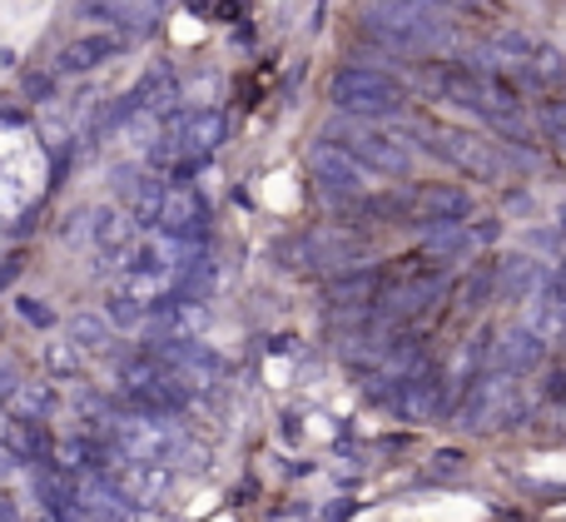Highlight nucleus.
<instances>
[{"mask_svg": "<svg viewBox=\"0 0 566 522\" xmlns=\"http://www.w3.org/2000/svg\"><path fill=\"white\" fill-rule=\"evenodd\" d=\"M45 364H50V374H75L80 368V354L70 344H50L45 348Z\"/></svg>", "mask_w": 566, "mask_h": 522, "instance_id": "6e6552de", "label": "nucleus"}, {"mask_svg": "<svg viewBox=\"0 0 566 522\" xmlns=\"http://www.w3.org/2000/svg\"><path fill=\"white\" fill-rule=\"evenodd\" d=\"M80 15L109 20V25H145L155 10H149V0H80Z\"/></svg>", "mask_w": 566, "mask_h": 522, "instance_id": "20e7f679", "label": "nucleus"}, {"mask_svg": "<svg viewBox=\"0 0 566 522\" xmlns=\"http://www.w3.org/2000/svg\"><path fill=\"white\" fill-rule=\"evenodd\" d=\"M95 229H99V209H75V215L65 219V229H60V239L65 244H95Z\"/></svg>", "mask_w": 566, "mask_h": 522, "instance_id": "423d86ee", "label": "nucleus"}, {"mask_svg": "<svg viewBox=\"0 0 566 522\" xmlns=\"http://www.w3.org/2000/svg\"><path fill=\"white\" fill-rule=\"evenodd\" d=\"M65 334H70V348H75V354H105L115 328H109V319L99 314V309H80V314L65 319Z\"/></svg>", "mask_w": 566, "mask_h": 522, "instance_id": "7ed1b4c3", "label": "nucleus"}, {"mask_svg": "<svg viewBox=\"0 0 566 522\" xmlns=\"http://www.w3.org/2000/svg\"><path fill=\"white\" fill-rule=\"evenodd\" d=\"M105 319H109V328H145L149 324V314H145V304L139 299H129V294H115L105 304Z\"/></svg>", "mask_w": 566, "mask_h": 522, "instance_id": "39448f33", "label": "nucleus"}, {"mask_svg": "<svg viewBox=\"0 0 566 522\" xmlns=\"http://www.w3.org/2000/svg\"><path fill=\"white\" fill-rule=\"evenodd\" d=\"M15 314L25 319L30 328H55V309H50L45 299H30V294H20V299H15Z\"/></svg>", "mask_w": 566, "mask_h": 522, "instance_id": "0eeeda50", "label": "nucleus"}, {"mask_svg": "<svg viewBox=\"0 0 566 522\" xmlns=\"http://www.w3.org/2000/svg\"><path fill=\"white\" fill-rule=\"evenodd\" d=\"M115 55H119V35H115V30H90V35L70 40V45L55 55V65H50V70H55V75H65V80L70 75H95V70L105 65V60H115Z\"/></svg>", "mask_w": 566, "mask_h": 522, "instance_id": "f257e3e1", "label": "nucleus"}, {"mask_svg": "<svg viewBox=\"0 0 566 522\" xmlns=\"http://www.w3.org/2000/svg\"><path fill=\"white\" fill-rule=\"evenodd\" d=\"M50 90H55V70H30L25 75V95H35V100H50Z\"/></svg>", "mask_w": 566, "mask_h": 522, "instance_id": "1a4fd4ad", "label": "nucleus"}, {"mask_svg": "<svg viewBox=\"0 0 566 522\" xmlns=\"http://www.w3.org/2000/svg\"><path fill=\"white\" fill-rule=\"evenodd\" d=\"M0 522H25L20 518V503L10 498V488H0Z\"/></svg>", "mask_w": 566, "mask_h": 522, "instance_id": "9d476101", "label": "nucleus"}, {"mask_svg": "<svg viewBox=\"0 0 566 522\" xmlns=\"http://www.w3.org/2000/svg\"><path fill=\"white\" fill-rule=\"evenodd\" d=\"M55 414V388L45 378H20L15 394L6 398V418L10 424H45Z\"/></svg>", "mask_w": 566, "mask_h": 522, "instance_id": "f03ea898", "label": "nucleus"}]
</instances>
